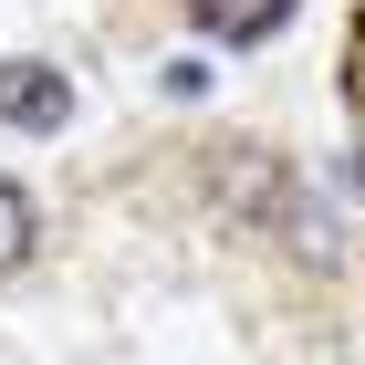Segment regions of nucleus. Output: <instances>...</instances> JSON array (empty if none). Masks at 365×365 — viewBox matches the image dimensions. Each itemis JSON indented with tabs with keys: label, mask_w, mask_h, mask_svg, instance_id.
<instances>
[{
	"label": "nucleus",
	"mask_w": 365,
	"mask_h": 365,
	"mask_svg": "<svg viewBox=\"0 0 365 365\" xmlns=\"http://www.w3.org/2000/svg\"><path fill=\"white\" fill-rule=\"evenodd\" d=\"M0 125H11V136H63V125H73V84H63L53 63H0Z\"/></svg>",
	"instance_id": "nucleus-1"
},
{
	"label": "nucleus",
	"mask_w": 365,
	"mask_h": 365,
	"mask_svg": "<svg viewBox=\"0 0 365 365\" xmlns=\"http://www.w3.org/2000/svg\"><path fill=\"white\" fill-rule=\"evenodd\" d=\"M31 251H42V209H31L21 178H0V282L31 272Z\"/></svg>",
	"instance_id": "nucleus-3"
},
{
	"label": "nucleus",
	"mask_w": 365,
	"mask_h": 365,
	"mask_svg": "<svg viewBox=\"0 0 365 365\" xmlns=\"http://www.w3.org/2000/svg\"><path fill=\"white\" fill-rule=\"evenodd\" d=\"M198 31H220V42H261V31L292 21V0H188Z\"/></svg>",
	"instance_id": "nucleus-2"
}]
</instances>
